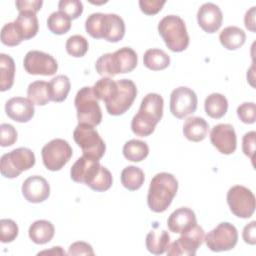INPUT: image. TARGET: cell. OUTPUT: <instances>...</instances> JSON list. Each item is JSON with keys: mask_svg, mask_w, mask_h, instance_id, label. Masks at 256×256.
<instances>
[{"mask_svg": "<svg viewBox=\"0 0 256 256\" xmlns=\"http://www.w3.org/2000/svg\"><path fill=\"white\" fill-rule=\"evenodd\" d=\"M24 40L23 34L17 23L10 22L5 24L1 30V42L9 47L19 45Z\"/></svg>", "mask_w": 256, "mask_h": 256, "instance_id": "obj_36", "label": "cell"}, {"mask_svg": "<svg viewBox=\"0 0 256 256\" xmlns=\"http://www.w3.org/2000/svg\"><path fill=\"white\" fill-rule=\"evenodd\" d=\"M73 138L76 144L82 149L83 155L100 160L105 152L106 145L99 133L93 126L78 124L74 130Z\"/></svg>", "mask_w": 256, "mask_h": 256, "instance_id": "obj_7", "label": "cell"}, {"mask_svg": "<svg viewBox=\"0 0 256 256\" xmlns=\"http://www.w3.org/2000/svg\"><path fill=\"white\" fill-rule=\"evenodd\" d=\"M209 132V124L201 117H189L183 126L184 136L192 142L203 141Z\"/></svg>", "mask_w": 256, "mask_h": 256, "instance_id": "obj_22", "label": "cell"}, {"mask_svg": "<svg viewBox=\"0 0 256 256\" xmlns=\"http://www.w3.org/2000/svg\"><path fill=\"white\" fill-rule=\"evenodd\" d=\"M205 238V232L199 225H194L190 229L181 233L180 238L173 242L168 250L169 256H194L198 248L203 244Z\"/></svg>", "mask_w": 256, "mask_h": 256, "instance_id": "obj_11", "label": "cell"}, {"mask_svg": "<svg viewBox=\"0 0 256 256\" xmlns=\"http://www.w3.org/2000/svg\"><path fill=\"white\" fill-rule=\"evenodd\" d=\"M210 140L212 145L224 155H230L236 151L237 136L234 127L230 124L214 126L210 133Z\"/></svg>", "mask_w": 256, "mask_h": 256, "instance_id": "obj_15", "label": "cell"}, {"mask_svg": "<svg viewBox=\"0 0 256 256\" xmlns=\"http://www.w3.org/2000/svg\"><path fill=\"white\" fill-rule=\"evenodd\" d=\"M164 100L157 93L147 94L142 102L138 113L133 117L131 129L140 137L150 136L163 116Z\"/></svg>", "mask_w": 256, "mask_h": 256, "instance_id": "obj_1", "label": "cell"}, {"mask_svg": "<svg viewBox=\"0 0 256 256\" xmlns=\"http://www.w3.org/2000/svg\"><path fill=\"white\" fill-rule=\"evenodd\" d=\"M55 234V228L50 221L38 220L35 221L29 228V237L35 243L39 245L50 242Z\"/></svg>", "mask_w": 256, "mask_h": 256, "instance_id": "obj_23", "label": "cell"}, {"mask_svg": "<svg viewBox=\"0 0 256 256\" xmlns=\"http://www.w3.org/2000/svg\"><path fill=\"white\" fill-rule=\"evenodd\" d=\"M0 228H1L0 238H1L2 243H10V242H13L17 238L19 228L13 220L2 219L0 221Z\"/></svg>", "mask_w": 256, "mask_h": 256, "instance_id": "obj_40", "label": "cell"}, {"mask_svg": "<svg viewBox=\"0 0 256 256\" xmlns=\"http://www.w3.org/2000/svg\"><path fill=\"white\" fill-rule=\"evenodd\" d=\"M92 88L96 98L107 103L115 96L118 86L117 81H114L108 77H104L98 80Z\"/></svg>", "mask_w": 256, "mask_h": 256, "instance_id": "obj_34", "label": "cell"}, {"mask_svg": "<svg viewBox=\"0 0 256 256\" xmlns=\"http://www.w3.org/2000/svg\"><path fill=\"white\" fill-rule=\"evenodd\" d=\"M22 194L30 203H41L50 196V185L42 176H31L22 185Z\"/></svg>", "mask_w": 256, "mask_h": 256, "instance_id": "obj_17", "label": "cell"}, {"mask_svg": "<svg viewBox=\"0 0 256 256\" xmlns=\"http://www.w3.org/2000/svg\"><path fill=\"white\" fill-rule=\"evenodd\" d=\"M158 31L166 46L172 52L186 50L190 43L184 20L176 15L165 16L158 24Z\"/></svg>", "mask_w": 256, "mask_h": 256, "instance_id": "obj_4", "label": "cell"}, {"mask_svg": "<svg viewBox=\"0 0 256 256\" xmlns=\"http://www.w3.org/2000/svg\"><path fill=\"white\" fill-rule=\"evenodd\" d=\"M15 62L13 58L4 53L0 54V91L12 88L15 78Z\"/></svg>", "mask_w": 256, "mask_h": 256, "instance_id": "obj_26", "label": "cell"}, {"mask_svg": "<svg viewBox=\"0 0 256 256\" xmlns=\"http://www.w3.org/2000/svg\"><path fill=\"white\" fill-rule=\"evenodd\" d=\"M58 9L71 20H74L83 13V4L79 0H61L58 4Z\"/></svg>", "mask_w": 256, "mask_h": 256, "instance_id": "obj_39", "label": "cell"}, {"mask_svg": "<svg viewBox=\"0 0 256 256\" xmlns=\"http://www.w3.org/2000/svg\"><path fill=\"white\" fill-rule=\"evenodd\" d=\"M143 62L148 69L160 71L166 69L170 65V57L161 49H149L144 54Z\"/></svg>", "mask_w": 256, "mask_h": 256, "instance_id": "obj_29", "label": "cell"}, {"mask_svg": "<svg viewBox=\"0 0 256 256\" xmlns=\"http://www.w3.org/2000/svg\"><path fill=\"white\" fill-rule=\"evenodd\" d=\"M204 241L213 252L229 251L238 242V231L234 225L228 222L220 223L216 228L208 232Z\"/></svg>", "mask_w": 256, "mask_h": 256, "instance_id": "obj_10", "label": "cell"}, {"mask_svg": "<svg viewBox=\"0 0 256 256\" xmlns=\"http://www.w3.org/2000/svg\"><path fill=\"white\" fill-rule=\"evenodd\" d=\"M197 20L203 31L212 34L220 29L223 21V14L216 4L205 3L197 12Z\"/></svg>", "mask_w": 256, "mask_h": 256, "instance_id": "obj_18", "label": "cell"}, {"mask_svg": "<svg viewBox=\"0 0 256 256\" xmlns=\"http://www.w3.org/2000/svg\"><path fill=\"white\" fill-rule=\"evenodd\" d=\"M24 68L28 74L52 76L58 70V63L51 55L38 51H29L24 57Z\"/></svg>", "mask_w": 256, "mask_h": 256, "instance_id": "obj_14", "label": "cell"}, {"mask_svg": "<svg viewBox=\"0 0 256 256\" xmlns=\"http://www.w3.org/2000/svg\"><path fill=\"white\" fill-rule=\"evenodd\" d=\"M5 111L9 118L19 123H26L30 121L34 114V104L27 98L14 97L7 101Z\"/></svg>", "mask_w": 256, "mask_h": 256, "instance_id": "obj_19", "label": "cell"}, {"mask_svg": "<svg viewBox=\"0 0 256 256\" xmlns=\"http://www.w3.org/2000/svg\"><path fill=\"white\" fill-rule=\"evenodd\" d=\"M85 29L91 37L107 40L111 31V14H91L85 22Z\"/></svg>", "mask_w": 256, "mask_h": 256, "instance_id": "obj_20", "label": "cell"}, {"mask_svg": "<svg viewBox=\"0 0 256 256\" xmlns=\"http://www.w3.org/2000/svg\"><path fill=\"white\" fill-rule=\"evenodd\" d=\"M75 107L79 124L98 126L102 121V111L92 87L81 88L75 97Z\"/></svg>", "mask_w": 256, "mask_h": 256, "instance_id": "obj_5", "label": "cell"}, {"mask_svg": "<svg viewBox=\"0 0 256 256\" xmlns=\"http://www.w3.org/2000/svg\"><path fill=\"white\" fill-rule=\"evenodd\" d=\"M239 119L245 124H253L256 120V106L253 102H245L237 108Z\"/></svg>", "mask_w": 256, "mask_h": 256, "instance_id": "obj_41", "label": "cell"}, {"mask_svg": "<svg viewBox=\"0 0 256 256\" xmlns=\"http://www.w3.org/2000/svg\"><path fill=\"white\" fill-rule=\"evenodd\" d=\"M178 181L170 173L162 172L153 177L150 183L147 202L155 213H162L171 205L178 191Z\"/></svg>", "mask_w": 256, "mask_h": 256, "instance_id": "obj_2", "label": "cell"}, {"mask_svg": "<svg viewBox=\"0 0 256 256\" xmlns=\"http://www.w3.org/2000/svg\"><path fill=\"white\" fill-rule=\"evenodd\" d=\"M170 246V235L165 230H152L146 237V248L154 255H162Z\"/></svg>", "mask_w": 256, "mask_h": 256, "instance_id": "obj_24", "label": "cell"}, {"mask_svg": "<svg viewBox=\"0 0 256 256\" xmlns=\"http://www.w3.org/2000/svg\"><path fill=\"white\" fill-rule=\"evenodd\" d=\"M89 49L88 41L82 35H73L66 42V51L72 57H83Z\"/></svg>", "mask_w": 256, "mask_h": 256, "instance_id": "obj_37", "label": "cell"}, {"mask_svg": "<svg viewBox=\"0 0 256 256\" xmlns=\"http://www.w3.org/2000/svg\"><path fill=\"white\" fill-rule=\"evenodd\" d=\"M15 22L19 26L24 40L35 37L39 30V22L36 14L30 12H20Z\"/></svg>", "mask_w": 256, "mask_h": 256, "instance_id": "obj_31", "label": "cell"}, {"mask_svg": "<svg viewBox=\"0 0 256 256\" xmlns=\"http://www.w3.org/2000/svg\"><path fill=\"white\" fill-rule=\"evenodd\" d=\"M113 184V177L111 172L105 168L104 166H101L100 171L98 172L97 176L93 180V182L90 184V188L96 192H104L111 188Z\"/></svg>", "mask_w": 256, "mask_h": 256, "instance_id": "obj_38", "label": "cell"}, {"mask_svg": "<svg viewBox=\"0 0 256 256\" xmlns=\"http://www.w3.org/2000/svg\"><path fill=\"white\" fill-rule=\"evenodd\" d=\"M47 26L53 34L63 35L71 29V19L60 11L53 12L48 17Z\"/></svg>", "mask_w": 256, "mask_h": 256, "instance_id": "obj_35", "label": "cell"}, {"mask_svg": "<svg viewBox=\"0 0 256 256\" xmlns=\"http://www.w3.org/2000/svg\"><path fill=\"white\" fill-rule=\"evenodd\" d=\"M28 99L34 104L45 106L51 101L49 83L45 81L32 82L27 89Z\"/></svg>", "mask_w": 256, "mask_h": 256, "instance_id": "obj_28", "label": "cell"}, {"mask_svg": "<svg viewBox=\"0 0 256 256\" xmlns=\"http://www.w3.org/2000/svg\"><path fill=\"white\" fill-rule=\"evenodd\" d=\"M255 11H256V7H252L250 10L246 12L245 18H244L246 28L253 33H255L256 31L255 30Z\"/></svg>", "mask_w": 256, "mask_h": 256, "instance_id": "obj_48", "label": "cell"}, {"mask_svg": "<svg viewBox=\"0 0 256 256\" xmlns=\"http://www.w3.org/2000/svg\"><path fill=\"white\" fill-rule=\"evenodd\" d=\"M243 240L250 245L256 244V221H252L243 229Z\"/></svg>", "mask_w": 256, "mask_h": 256, "instance_id": "obj_47", "label": "cell"}, {"mask_svg": "<svg viewBox=\"0 0 256 256\" xmlns=\"http://www.w3.org/2000/svg\"><path fill=\"white\" fill-rule=\"evenodd\" d=\"M50 98L54 102H63L66 100L68 93L70 92L71 83L67 76L58 75L49 82Z\"/></svg>", "mask_w": 256, "mask_h": 256, "instance_id": "obj_33", "label": "cell"}, {"mask_svg": "<svg viewBox=\"0 0 256 256\" xmlns=\"http://www.w3.org/2000/svg\"><path fill=\"white\" fill-rule=\"evenodd\" d=\"M149 154V146L147 143L132 139L123 147V155L124 157L131 162H141L143 161Z\"/></svg>", "mask_w": 256, "mask_h": 256, "instance_id": "obj_32", "label": "cell"}, {"mask_svg": "<svg viewBox=\"0 0 256 256\" xmlns=\"http://www.w3.org/2000/svg\"><path fill=\"white\" fill-rule=\"evenodd\" d=\"M35 162V155L30 149L24 147L17 148L1 157L0 171L5 178L13 179L22 172L32 168Z\"/></svg>", "mask_w": 256, "mask_h": 256, "instance_id": "obj_6", "label": "cell"}, {"mask_svg": "<svg viewBox=\"0 0 256 256\" xmlns=\"http://www.w3.org/2000/svg\"><path fill=\"white\" fill-rule=\"evenodd\" d=\"M17 10L20 12H30L36 14L40 11L43 1L42 0H18L16 1Z\"/></svg>", "mask_w": 256, "mask_h": 256, "instance_id": "obj_44", "label": "cell"}, {"mask_svg": "<svg viewBox=\"0 0 256 256\" xmlns=\"http://www.w3.org/2000/svg\"><path fill=\"white\" fill-rule=\"evenodd\" d=\"M166 1L160 0H140L139 6L141 11L146 15H155L161 11Z\"/></svg>", "mask_w": 256, "mask_h": 256, "instance_id": "obj_43", "label": "cell"}, {"mask_svg": "<svg viewBox=\"0 0 256 256\" xmlns=\"http://www.w3.org/2000/svg\"><path fill=\"white\" fill-rule=\"evenodd\" d=\"M255 136H256V133L254 131L248 132L244 135L243 141H242L243 152L252 161L254 160V153H255Z\"/></svg>", "mask_w": 256, "mask_h": 256, "instance_id": "obj_45", "label": "cell"}, {"mask_svg": "<svg viewBox=\"0 0 256 256\" xmlns=\"http://www.w3.org/2000/svg\"><path fill=\"white\" fill-rule=\"evenodd\" d=\"M100 168L99 160L83 155L72 166L70 171L71 179L76 183H83L89 187L100 171Z\"/></svg>", "mask_w": 256, "mask_h": 256, "instance_id": "obj_16", "label": "cell"}, {"mask_svg": "<svg viewBox=\"0 0 256 256\" xmlns=\"http://www.w3.org/2000/svg\"><path fill=\"white\" fill-rule=\"evenodd\" d=\"M138 64L137 53L130 47H123L114 53L102 55L96 62V71L103 77L132 72Z\"/></svg>", "mask_w": 256, "mask_h": 256, "instance_id": "obj_3", "label": "cell"}, {"mask_svg": "<svg viewBox=\"0 0 256 256\" xmlns=\"http://www.w3.org/2000/svg\"><path fill=\"white\" fill-rule=\"evenodd\" d=\"M56 249H57V247H53V250H52V251H43V252H40V253H39V255H40V254H47V253H48V254H50V253H56V254L65 255V252H64L63 250H59L58 252H57V251L55 252V250H56Z\"/></svg>", "mask_w": 256, "mask_h": 256, "instance_id": "obj_49", "label": "cell"}, {"mask_svg": "<svg viewBox=\"0 0 256 256\" xmlns=\"http://www.w3.org/2000/svg\"><path fill=\"white\" fill-rule=\"evenodd\" d=\"M227 203L231 212L243 219L250 218L255 211V196L252 191L244 186L236 185L227 193Z\"/></svg>", "mask_w": 256, "mask_h": 256, "instance_id": "obj_12", "label": "cell"}, {"mask_svg": "<svg viewBox=\"0 0 256 256\" xmlns=\"http://www.w3.org/2000/svg\"><path fill=\"white\" fill-rule=\"evenodd\" d=\"M92 246L86 242H75L69 247L68 255H94Z\"/></svg>", "mask_w": 256, "mask_h": 256, "instance_id": "obj_46", "label": "cell"}, {"mask_svg": "<svg viewBox=\"0 0 256 256\" xmlns=\"http://www.w3.org/2000/svg\"><path fill=\"white\" fill-rule=\"evenodd\" d=\"M198 105L196 93L188 87H178L174 89L170 96V111L178 119H182L193 114Z\"/></svg>", "mask_w": 256, "mask_h": 256, "instance_id": "obj_13", "label": "cell"}, {"mask_svg": "<svg viewBox=\"0 0 256 256\" xmlns=\"http://www.w3.org/2000/svg\"><path fill=\"white\" fill-rule=\"evenodd\" d=\"M41 154L48 170L59 171L70 161L73 150L66 140L53 139L42 148Z\"/></svg>", "mask_w": 256, "mask_h": 256, "instance_id": "obj_8", "label": "cell"}, {"mask_svg": "<svg viewBox=\"0 0 256 256\" xmlns=\"http://www.w3.org/2000/svg\"><path fill=\"white\" fill-rule=\"evenodd\" d=\"M145 181L144 172L136 166H128L121 172V183L129 191H136Z\"/></svg>", "mask_w": 256, "mask_h": 256, "instance_id": "obj_30", "label": "cell"}, {"mask_svg": "<svg viewBox=\"0 0 256 256\" xmlns=\"http://www.w3.org/2000/svg\"><path fill=\"white\" fill-rule=\"evenodd\" d=\"M117 86L118 89L115 96L105 103L107 112L112 116H120L126 113L137 97V87L132 80H118Z\"/></svg>", "mask_w": 256, "mask_h": 256, "instance_id": "obj_9", "label": "cell"}, {"mask_svg": "<svg viewBox=\"0 0 256 256\" xmlns=\"http://www.w3.org/2000/svg\"><path fill=\"white\" fill-rule=\"evenodd\" d=\"M17 131L16 129L7 123L1 124L0 126V145L2 147L12 146L17 141Z\"/></svg>", "mask_w": 256, "mask_h": 256, "instance_id": "obj_42", "label": "cell"}, {"mask_svg": "<svg viewBox=\"0 0 256 256\" xmlns=\"http://www.w3.org/2000/svg\"><path fill=\"white\" fill-rule=\"evenodd\" d=\"M228 111V100L220 93H212L205 100V112L213 119L222 118Z\"/></svg>", "mask_w": 256, "mask_h": 256, "instance_id": "obj_27", "label": "cell"}, {"mask_svg": "<svg viewBox=\"0 0 256 256\" xmlns=\"http://www.w3.org/2000/svg\"><path fill=\"white\" fill-rule=\"evenodd\" d=\"M219 40L224 48L228 50H237L244 45L246 34L237 26H229L222 30L219 35Z\"/></svg>", "mask_w": 256, "mask_h": 256, "instance_id": "obj_25", "label": "cell"}, {"mask_svg": "<svg viewBox=\"0 0 256 256\" xmlns=\"http://www.w3.org/2000/svg\"><path fill=\"white\" fill-rule=\"evenodd\" d=\"M197 224L196 215L193 210L182 207L175 210L168 218L167 225L171 232L181 234Z\"/></svg>", "mask_w": 256, "mask_h": 256, "instance_id": "obj_21", "label": "cell"}]
</instances>
